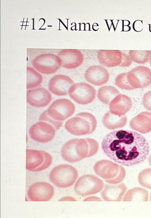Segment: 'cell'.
Here are the masks:
<instances>
[{"label":"cell","instance_id":"cell-1","mask_svg":"<svg viewBox=\"0 0 151 218\" xmlns=\"http://www.w3.org/2000/svg\"><path fill=\"white\" fill-rule=\"evenodd\" d=\"M101 147L111 160L125 166L143 162L149 154L150 147L144 136L134 131L119 130L104 138Z\"/></svg>","mask_w":151,"mask_h":218},{"label":"cell","instance_id":"cell-2","mask_svg":"<svg viewBox=\"0 0 151 218\" xmlns=\"http://www.w3.org/2000/svg\"><path fill=\"white\" fill-rule=\"evenodd\" d=\"M99 147L98 142L92 139H71L63 146L61 155L63 159L68 162H77L95 154Z\"/></svg>","mask_w":151,"mask_h":218},{"label":"cell","instance_id":"cell-3","mask_svg":"<svg viewBox=\"0 0 151 218\" xmlns=\"http://www.w3.org/2000/svg\"><path fill=\"white\" fill-rule=\"evenodd\" d=\"M97 122L95 117L88 112L80 113L68 120L65 127L70 134L76 136L89 134L96 129Z\"/></svg>","mask_w":151,"mask_h":218},{"label":"cell","instance_id":"cell-4","mask_svg":"<svg viewBox=\"0 0 151 218\" xmlns=\"http://www.w3.org/2000/svg\"><path fill=\"white\" fill-rule=\"evenodd\" d=\"M93 169L97 175L107 183L111 184L120 183L126 175L125 169L122 166L106 160L97 162L94 166Z\"/></svg>","mask_w":151,"mask_h":218},{"label":"cell","instance_id":"cell-5","mask_svg":"<svg viewBox=\"0 0 151 218\" xmlns=\"http://www.w3.org/2000/svg\"><path fill=\"white\" fill-rule=\"evenodd\" d=\"M78 176L77 170L68 164H62L54 167L51 171L50 181L55 186L65 188L72 186Z\"/></svg>","mask_w":151,"mask_h":218},{"label":"cell","instance_id":"cell-6","mask_svg":"<svg viewBox=\"0 0 151 218\" xmlns=\"http://www.w3.org/2000/svg\"><path fill=\"white\" fill-rule=\"evenodd\" d=\"M52 160L51 155L45 151L26 149V168L29 171L38 172L44 170L50 165Z\"/></svg>","mask_w":151,"mask_h":218},{"label":"cell","instance_id":"cell-7","mask_svg":"<svg viewBox=\"0 0 151 218\" xmlns=\"http://www.w3.org/2000/svg\"><path fill=\"white\" fill-rule=\"evenodd\" d=\"M104 187L103 180L94 175L86 174L80 177L74 186L75 192L82 196L94 194Z\"/></svg>","mask_w":151,"mask_h":218},{"label":"cell","instance_id":"cell-8","mask_svg":"<svg viewBox=\"0 0 151 218\" xmlns=\"http://www.w3.org/2000/svg\"><path fill=\"white\" fill-rule=\"evenodd\" d=\"M75 108V105L70 100L62 98L53 102L46 111L52 118L57 121H62L72 116Z\"/></svg>","mask_w":151,"mask_h":218},{"label":"cell","instance_id":"cell-9","mask_svg":"<svg viewBox=\"0 0 151 218\" xmlns=\"http://www.w3.org/2000/svg\"><path fill=\"white\" fill-rule=\"evenodd\" d=\"M34 68L44 74L56 73L62 66V61L59 57L52 53L42 54L37 56L32 62Z\"/></svg>","mask_w":151,"mask_h":218},{"label":"cell","instance_id":"cell-10","mask_svg":"<svg viewBox=\"0 0 151 218\" xmlns=\"http://www.w3.org/2000/svg\"><path fill=\"white\" fill-rule=\"evenodd\" d=\"M96 93L93 86L83 82L73 84L68 92L71 98L81 105H86L92 102L95 98Z\"/></svg>","mask_w":151,"mask_h":218},{"label":"cell","instance_id":"cell-11","mask_svg":"<svg viewBox=\"0 0 151 218\" xmlns=\"http://www.w3.org/2000/svg\"><path fill=\"white\" fill-rule=\"evenodd\" d=\"M128 83L133 90L145 88L151 84V70L143 66H139L127 72Z\"/></svg>","mask_w":151,"mask_h":218},{"label":"cell","instance_id":"cell-12","mask_svg":"<svg viewBox=\"0 0 151 218\" xmlns=\"http://www.w3.org/2000/svg\"><path fill=\"white\" fill-rule=\"evenodd\" d=\"M56 130L51 124L45 121H39L32 125L29 129L31 138L40 143H47L54 138Z\"/></svg>","mask_w":151,"mask_h":218},{"label":"cell","instance_id":"cell-13","mask_svg":"<svg viewBox=\"0 0 151 218\" xmlns=\"http://www.w3.org/2000/svg\"><path fill=\"white\" fill-rule=\"evenodd\" d=\"M54 193V188L50 184L46 182H39L30 186L27 195L31 201H46L51 199Z\"/></svg>","mask_w":151,"mask_h":218},{"label":"cell","instance_id":"cell-14","mask_svg":"<svg viewBox=\"0 0 151 218\" xmlns=\"http://www.w3.org/2000/svg\"><path fill=\"white\" fill-rule=\"evenodd\" d=\"M52 100L51 93L44 88H35L27 91V102L32 106L44 107L48 105Z\"/></svg>","mask_w":151,"mask_h":218},{"label":"cell","instance_id":"cell-15","mask_svg":"<svg viewBox=\"0 0 151 218\" xmlns=\"http://www.w3.org/2000/svg\"><path fill=\"white\" fill-rule=\"evenodd\" d=\"M74 81L69 77L63 74H57L50 79L48 89L53 94L59 96L67 95Z\"/></svg>","mask_w":151,"mask_h":218},{"label":"cell","instance_id":"cell-16","mask_svg":"<svg viewBox=\"0 0 151 218\" xmlns=\"http://www.w3.org/2000/svg\"><path fill=\"white\" fill-rule=\"evenodd\" d=\"M62 61V66L68 69L76 68L80 66L84 61L82 53L76 49H63L58 53Z\"/></svg>","mask_w":151,"mask_h":218},{"label":"cell","instance_id":"cell-17","mask_svg":"<svg viewBox=\"0 0 151 218\" xmlns=\"http://www.w3.org/2000/svg\"><path fill=\"white\" fill-rule=\"evenodd\" d=\"M84 77L86 80L94 85L99 86L105 84L109 81V74L103 67L94 65L89 67L85 71Z\"/></svg>","mask_w":151,"mask_h":218},{"label":"cell","instance_id":"cell-18","mask_svg":"<svg viewBox=\"0 0 151 218\" xmlns=\"http://www.w3.org/2000/svg\"><path fill=\"white\" fill-rule=\"evenodd\" d=\"M122 52L119 50H100L97 54L98 61L101 65L107 67L121 66Z\"/></svg>","mask_w":151,"mask_h":218},{"label":"cell","instance_id":"cell-19","mask_svg":"<svg viewBox=\"0 0 151 218\" xmlns=\"http://www.w3.org/2000/svg\"><path fill=\"white\" fill-rule=\"evenodd\" d=\"M132 106V102L128 96L119 94L109 104L110 111L118 115H123L127 113Z\"/></svg>","mask_w":151,"mask_h":218},{"label":"cell","instance_id":"cell-20","mask_svg":"<svg viewBox=\"0 0 151 218\" xmlns=\"http://www.w3.org/2000/svg\"><path fill=\"white\" fill-rule=\"evenodd\" d=\"M127 190L123 183L119 184H105L101 191V196L106 201H120Z\"/></svg>","mask_w":151,"mask_h":218},{"label":"cell","instance_id":"cell-21","mask_svg":"<svg viewBox=\"0 0 151 218\" xmlns=\"http://www.w3.org/2000/svg\"><path fill=\"white\" fill-rule=\"evenodd\" d=\"M129 126L132 129L142 134L147 133L151 131V113L144 111L133 118Z\"/></svg>","mask_w":151,"mask_h":218},{"label":"cell","instance_id":"cell-22","mask_svg":"<svg viewBox=\"0 0 151 218\" xmlns=\"http://www.w3.org/2000/svg\"><path fill=\"white\" fill-rule=\"evenodd\" d=\"M127 121V117L125 115H116L110 111L104 115L102 120L104 126L110 130H114L123 127L126 125Z\"/></svg>","mask_w":151,"mask_h":218},{"label":"cell","instance_id":"cell-23","mask_svg":"<svg viewBox=\"0 0 151 218\" xmlns=\"http://www.w3.org/2000/svg\"><path fill=\"white\" fill-rule=\"evenodd\" d=\"M148 192L145 189L135 187L128 190L124 197V201H148Z\"/></svg>","mask_w":151,"mask_h":218},{"label":"cell","instance_id":"cell-24","mask_svg":"<svg viewBox=\"0 0 151 218\" xmlns=\"http://www.w3.org/2000/svg\"><path fill=\"white\" fill-rule=\"evenodd\" d=\"M120 94L118 90L112 86H104L99 89L98 97L103 103L109 104L116 96Z\"/></svg>","mask_w":151,"mask_h":218},{"label":"cell","instance_id":"cell-25","mask_svg":"<svg viewBox=\"0 0 151 218\" xmlns=\"http://www.w3.org/2000/svg\"><path fill=\"white\" fill-rule=\"evenodd\" d=\"M42 75L30 67H27V89L32 88L38 86L42 82Z\"/></svg>","mask_w":151,"mask_h":218},{"label":"cell","instance_id":"cell-26","mask_svg":"<svg viewBox=\"0 0 151 218\" xmlns=\"http://www.w3.org/2000/svg\"><path fill=\"white\" fill-rule=\"evenodd\" d=\"M129 53L132 61L139 64L148 62L151 56V51L148 50H130Z\"/></svg>","mask_w":151,"mask_h":218},{"label":"cell","instance_id":"cell-27","mask_svg":"<svg viewBox=\"0 0 151 218\" xmlns=\"http://www.w3.org/2000/svg\"><path fill=\"white\" fill-rule=\"evenodd\" d=\"M138 181L142 186L148 189H151V168L145 169L139 173Z\"/></svg>","mask_w":151,"mask_h":218},{"label":"cell","instance_id":"cell-28","mask_svg":"<svg viewBox=\"0 0 151 218\" xmlns=\"http://www.w3.org/2000/svg\"><path fill=\"white\" fill-rule=\"evenodd\" d=\"M127 72L119 74L115 79L116 85L119 88L126 90H133V88L129 84L127 79Z\"/></svg>","mask_w":151,"mask_h":218},{"label":"cell","instance_id":"cell-29","mask_svg":"<svg viewBox=\"0 0 151 218\" xmlns=\"http://www.w3.org/2000/svg\"><path fill=\"white\" fill-rule=\"evenodd\" d=\"M39 121H45L52 125L56 130L59 129L62 126V121H59L55 120L50 117L47 114L46 111L43 112L40 115L39 118Z\"/></svg>","mask_w":151,"mask_h":218},{"label":"cell","instance_id":"cell-30","mask_svg":"<svg viewBox=\"0 0 151 218\" xmlns=\"http://www.w3.org/2000/svg\"><path fill=\"white\" fill-rule=\"evenodd\" d=\"M142 103L145 108L151 111V90L144 94L142 98Z\"/></svg>","mask_w":151,"mask_h":218},{"label":"cell","instance_id":"cell-31","mask_svg":"<svg viewBox=\"0 0 151 218\" xmlns=\"http://www.w3.org/2000/svg\"><path fill=\"white\" fill-rule=\"evenodd\" d=\"M148 160L149 164L151 166V154L148 157Z\"/></svg>","mask_w":151,"mask_h":218},{"label":"cell","instance_id":"cell-32","mask_svg":"<svg viewBox=\"0 0 151 218\" xmlns=\"http://www.w3.org/2000/svg\"><path fill=\"white\" fill-rule=\"evenodd\" d=\"M149 61H150V66H151V57H150V59Z\"/></svg>","mask_w":151,"mask_h":218},{"label":"cell","instance_id":"cell-33","mask_svg":"<svg viewBox=\"0 0 151 218\" xmlns=\"http://www.w3.org/2000/svg\"><path fill=\"white\" fill-rule=\"evenodd\" d=\"M150 201H151V194H150Z\"/></svg>","mask_w":151,"mask_h":218}]
</instances>
